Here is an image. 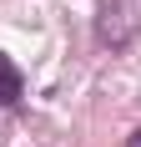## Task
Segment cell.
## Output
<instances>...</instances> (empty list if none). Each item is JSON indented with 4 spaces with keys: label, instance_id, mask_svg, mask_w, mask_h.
<instances>
[{
    "label": "cell",
    "instance_id": "3",
    "mask_svg": "<svg viewBox=\"0 0 141 147\" xmlns=\"http://www.w3.org/2000/svg\"><path fill=\"white\" fill-rule=\"evenodd\" d=\"M126 147H141V132H131V142H126Z\"/></svg>",
    "mask_w": 141,
    "mask_h": 147
},
{
    "label": "cell",
    "instance_id": "2",
    "mask_svg": "<svg viewBox=\"0 0 141 147\" xmlns=\"http://www.w3.org/2000/svg\"><path fill=\"white\" fill-rule=\"evenodd\" d=\"M20 96H25V76H20V66L0 51V107H15Z\"/></svg>",
    "mask_w": 141,
    "mask_h": 147
},
{
    "label": "cell",
    "instance_id": "1",
    "mask_svg": "<svg viewBox=\"0 0 141 147\" xmlns=\"http://www.w3.org/2000/svg\"><path fill=\"white\" fill-rule=\"evenodd\" d=\"M126 36H131V5L126 0H106L101 15H96V41L101 46H126Z\"/></svg>",
    "mask_w": 141,
    "mask_h": 147
}]
</instances>
